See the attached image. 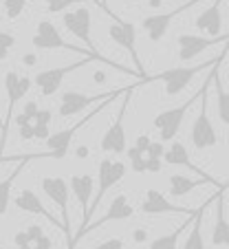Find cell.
I'll use <instances>...</instances> for the list:
<instances>
[{
    "label": "cell",
    "instance_id": "obj_1",
    "mask_svg": "<svg viewBox=\"0 0 229 249\" xmlns=\"http://www.w3.org/2000/svg\"><path fill=\"white\" fill-rule=\"evenodd\" d=\"M126 170H128V165L123 163V161H119V159L117 161H115V159H102V161H99V165H97V190L93 192V201H90L88 214L82 218L77 234L70 238L69 249H73L75 245H77V240L84 236L86 227H88L90 221H93V214H95V210H97V205L104 201V196L108 194V190H110L112 185H117L119 181L126 177Z\"/></svg>",
    "mask_w": 229,
    "mask_h": 249
},
{
    "label": "cell",
    "instance_id": "obj_2",
    "mask_svg": "<svg viewBox=\"0 0 229 249\" xmlns=\"http://www.w3.org/2000/svg\"><path fill=\"white\" fill-rule=\"evenodd\" d=\"M216 71H218V66L216 69H211L210 71V77H207L205 82H203V86H201V90H198L194 97H190L187 102H183L181 106H176V108H168V110H161L159 115H157L155 119H152V126L159 130V139H161V143L163 141H172L174 137L178 135V130H181V124H183V119H185V115L190 113V108H192L196 102H201V97H203V90L207 89V86L214 82V75H216Z\"/></svg>",
    "mask_w": 229,
    "mask_h": 249
},
{
    "label": "cell",
    "instance_id": "obj_3",
    "mask_svg": "<svg viewBox=\"0 0 229 249\" xmlns=\"http://www.w3.org/2000/svg\"><path fill=\"white\" fill-rule=\"evenodd\" d=\"M62 22H64V27L73 33L75 38L82 40V42L86 44V51H88L93 57H97L102 64L112 66V69L123 71V73H126V69H123L122 64L108 60L106 55H102V53L97 51V47H95V42H93V36H90V29H93V18H90V9H88V7L82 5V7H77V9H73V11H64Z\"/></svg>",
    "mask_w": 229,
    "mask_h": 249
},
{
    "label": "cell",
    "instance_id": "obj_4",
    "mask_svg": "<svg viewBox=\"0 0 229 249\" xmlns=\"http://www.w3.org/2000/svg\"><path fill=\"white\" fill-rule=\"evenodd\" d=\"M225 55H227V51L220 53L216 60L205 62V64H198V66H178V69L161 71L159 75L145 77V82H163L165 95H168V97H174V95H178L183 89H187V84H190V82H192L194 77L201 73V71H211V69H216V66L223 64Z\"/></svg>",
    "mask_w": 229,
    "mask_h": 249
},
{
    "label": "cell",
    "instance_id": "obj_5",
    "mask_svg": "<svg viewBox=\"0 0 229 249\" xmlns=\"http://www.w3.org/2000/svg\"><path fill=\"white\" fill-rule=\"evenodd\" d=\"M108 104H110V102L97 104V106H95L90 113H86L80 122H75L73 126L64 128V130H60V132H53V135L47 139V150H44V152H33V157H35V159H64V157L69 155V148H70L73 137L77 135V132H80L88 122H93V119L97 117L104 108H106Z\"/></svg>",
    "mask_w": 229,
    "mask_h": 249
},
{
    "label": "cell",
    "instance_id": "obj_6",
    "mask_svg": "<svg viewBox=\"0 0 229 249\" xmlns=\"http://www.w3.org/2000/svg\"><path fill=\"white\" fill-rule=\"evenodd\" d=\"M33 80L27 75H20L18 71L9 69L5 73V90H7V117L0 128V157L7 146V137H9V126H11V115H14V106L31 90Z\"/></svg>",
    "mask_w": 229,
    "mask_h": 249
},
{
    "label": "cell",
    "instance_id": "obj_7",
    "mask_svg": "<svg viewBox=\"0 0 229 249\" xmlns=\"http://www.w3.org/2000/svg\"><path fill=\"white\" fill-rule=\"evenodd\" d=\"M126 89H112V90H108V93H99V95H86V93H80V90H66L60 97V108H57V113H60V117H73V115L86 110L88 106H97V104H102V102L117 99L119 95L126 93Z\"/></svg>",
    "mask_w": 229,
    "mask_h": 249
},
{
    "label": "cell",
    "instance_id": "obj_8",
    "mask_svg": "<svg viewBox=\"0 0 229 249\" xmlns=\"http://www.w3.org/2000/svg\"><path fill=\"white\" fill-rule=\"evenodd\" d=\"M132 89H137V84L126 89L117 119H115V122L108 126V130L102 135V143H99V146H102L104 152H110V155H123V152H126V128H123V119H126V110L132 102V93H135Z\"/></svg>",
    "mask_w": 229,
    "mask_h": 249
},
{
    "label": "cell",
    "instance_id": "obj_9",
    "mask_svg": "<svg viewBox=\"0 0 229 249\" xmlns=\"http://www.w3.org/2000/svg\"><path fill=\"white\" fill-rule=\"evenodd\" d=\"M108 36L110 40L117 47H122L123 51H128V55L132 57L135 62V75L139 77L141 82H145V73H143V66H141L139 60V53H137V31H135V24L126 22V20H112L110 27H108Z\"/></svg>",
    "mask_w": 229,
    "mask_h": 249
},
{
    "label": "cell",
    "instance_id": "obj_10",
    "mask_svg": "<svg viewBox=\"0 0 229 249\" xmlns=\"http://www.w3.org/2000/svg\"><path fill=\"white\" fill-rule=\"evenodd\" d=\"M40 185H42V192L47 194V196L57 205V210H60L62 231L69 236V243H70V221H69L70 190H69V181H66L64 177H42V179H40Z\"/></svg>",
    "mask_w": 229,
    "mask_h": 249
},
{
    "label": "cell",
    "instance_id": "obj_11",
    "mask_svg": "<svg viewBox=\"0 0 229 249\" xmlns=\"http://www.w3.org/2000/svg\"><path fill=\"white\" fill-rule=\"evenodd\" d=\"M31 44L35 49H40V51H55V49H64V51H73V53H82V55H86V49L82 47H75V44L66 42L64 38H62V33L57 31V27L51 22V20H40L35 27V36L31 38ZM90 55V53H88ZM97 60V57H95Z\"/></svg>",
    "mask_w": 229,
    "mask_h": 249
},
{
    "label": "cell",
    "instance_id": "obj_12",
    "mask_svg": "<svg viewBox=\"0 0 229 249\" xmlns=\"http://www.w3.org/2000/svg\"><path fill=\"white\" fill-rule=\"evenodd\" d=\"M88 62H97L95 57L86 55L82 57L80 62H73V64H66V66H57V69H47V71H40L35 77H33V84L40 89V95L42 97H51V95L57 93V89L62 86V82H64V77L69 75V73H73V71L82 69V66H86Z\"/></svg>",
    "mask_w": 229,
    "mask_h": 249
},
{
    "label": "cell",
    "instance_id": "obj_13",
    "mask_svg": "<svg viewBox=\"0 0 229 249\" xmlns=\"http://www.w3.org/2000/svg\"><path fill=\"white\" fill-rule=\"evenodd\" d=\"M198 2H203V0H187V2L178 5L176 9H172V11H163V14L145 16L143 22H141V27H143V31L148 33V40H150V42H159V40H163V36L168 33L172 20L178 18L181 14H185V11H190L192 7H196Z\"/></svg>",
    "mask_w": 229,
    "mask_h": 249
},
{
    "label": "cell",
    "instance_id": "obj_14",
    "mask_svg": "<svg viewBox=\"0 0 229 249\" xmlns=\"http://www.w3.org/2000/svg\"><path fill=\"white\" fill-rule=\"evenodd\" d=\"M214 84V82H211ZM207 93H210V86L205 89L201 97V113L196 115L192 126V146L196 150H205V148H214L218 143V135H216V128L211 124L210 115H207Z\"/></svg>",
    "mask_w": 229,
    "mask_h": 249
},
{
    "label": "cell",
    "instance_id": "obj_15",
    "mask_svg": "<svg viewBox=\"0 0 229 249\" xmlns=\"http://www.w3.org/2000/svg\"><path fill=\"white\" fill-rule=\"evenodd\" d=\"M178 44V60L187 62L194 60L198 53L207 51L218 44H229V36H218V38H205V36H194V33H181L176 38Z\"/></svg>",
    "mask_w": 229,
    "mask_h": 249
},
{
    "label": "cell",
    "instance_id": "obj_16",
    "mask_svg": "<svg viewBox=\"0 0 229 249\" xmlns=\"http://www.w3.org/2000/svg\"><path fill=\"white\" fill-rule=\"evenodd\" d=\"M163 161L165 163H170V165H183V168H187L190 172H194V174H198L201 179H205L207 183H211V185H216V188H227V185H223L220 181H216L214 177H210L207 172H203L201 168H196V165L192 163V159H190V155H187V148L183 146L181 141H174L172 146L165 150V155H163Z\"/></svg>",
    "mask_w": 229,
    "mask_h": 249
},
{
    "label": "cell",
    "instance_id": "obj_17",
    "mask_svg": "<svg viewBox=\"0 0 229 249\" xmlns=\"http://www.w3.org/2000/svg\"><path fill=\"white\" fill-rule=\"evenodd\" d=\"M139 212H143V214H148V216L172 214V212H178V214H190L187 207L170 203V198L165 196V194H161L159 190H148V192H145V198H143V203L139 205Z\"/></svg>",
    "mask_w": 229,
    "mask_h": 249
},
{
    "label": "cell",
    "instance_id": "obj_18",
    "mask_svg": "<svg viewBox=\"0 0 229 249\" xmlns=\"http://www.w3.org/2000/svg\"><path fill=\"white\" fill-rule=\"evenodd\" d=\"M132 214H135V207L128 203V194L126 192H122V194H117V196L110 201V205H108V210H106V214H104L99 221H90V225L86 227V231H84V236L88 234L90 230H99V227H104L106 223H112V221H123V218H130Z\"/></svg>",
    "mask_w": 229,
    "mask_h": 249
},
{
    "label": "cell",
    "instance_id": "obj_19",
    "mask_svg": "<svg viewBox=\"0 0 229 249\" xmlns=\"http://www.w3.org/2000/svg\"><path fill=\"white\" fill-rule=\"evenodd\" d=\"M14 203H16V207H18V210L27 212V214H37V216H44L49 223H53V225H57L62 230V223L53 216L47 207H44V203L40 201V196H37L33 190H20V192L16 194Z\"/></svg>",
    "mask_w": 229,
    "mask_h": 249
},
{
    "label": "cell",
    "instance_id": "obj_20",
    "mask_svg": "<svg viewBox=\"0 0 229 249\" xmlns=\"http://www.w3.org/2000/svg\"><path fill=\"white\" fill-rule=\"evenodd\" d=\"M223 0H214L205 11H201V16L196 18V29L210 38H218L223 31V14H220Z\"/></svg>",
    "mask_w": 229,
    "mask_h": 249
},
{
    "label": "cell",
    "instance_id": "obj_21",
    "mask_svg": "<svg viewBox=\"0 0 229 249\" xmlns=\"http://www.w3.org/2000/svg\"><path fill=\"white\" fill-rule=\"evenodd\" d=\"M33 161V155H18L16 157V163H14V170L7 174L5 179L0 181V216H5L7 210H9V203H11V188H14L18 174L22 172V168Z\"/></svg>",
    "mask_w": 229,
    "mask_h": 249
},
{
    "label": "cell",
    "instance_id": "obj_22",
    "mask_svg": "<svg viewBox=\"0 0 229 249\" xmlns=\"http://www.w3.org/2000/svg\"><path fill=\"white\" fill-rule=\"evenodd\" d=\"M69 190L75 194V198H77V203H80L82 212L86 216L90 207V198H93V192H95V179L90 174H73L69 181Z\"/></svg>",
    "mask_w": 229,
    "mask_h": 249
},
{
    "label": "cell",
    "instance_id": "obj_23",
    "mask_svg": "<svg viewBox=\"0 0 229 249\" xmlns=\"http://www.w3.org/2000/svg\"><path fill=\"white\" fill-rule=\"evenodd\" d=\"M223 192L216 198V223H214V230H211V245H216V247H229V221H227V214H225Z\"/></svg>",
    "mask_w": 229,
    "mask_h": 249
},
{
    "label": "cell",
    "instance_id": "obj_24",
    "mask_svg": "<svg viewBox=\"0 0 229 249\" xmlns=\"http://www.w3.org/2000/svg\"><path fill=\"white\" fill-rule=\"evenodd\" d=\"M205 179H190L185 174H172L170 177V196L181 198L185 194H190L192 190H196L198 185H205Z\"/></svg>",
    "mask_w": 229,
    "mask_h": 249
},
{
    "label": "cell",
    "instance_id": "obj_25",
    "mask_svg": "<svg viewBox=\"0 0 229 249\" xmlns=\"http://www.w3.org/2000/svg\"><path fill=\"white\" fill-rule=\"evenodd\" d=\"M194 214H196V212L187 214V218L176 227V230L172 231V234H165V236H159V238H155L152 243H150V249H176V247H178V238H181V234H183L185 230H190V225H192Z\"/></svg>",
    "mask_w": 229,
    "mask_h": 249
},
{
    "label": "cell",
    "instance_id": "obj_26",
    "mask_svg": "<svg viewBox=\"0 0 229 249\" xmlns=\"http://www.w3.org/2000/svg\"><path fill=\"white\" fill-rule=\"evenodd\" d=\"M205 207H207V203L198 207L196 214H194L192 225H190V230H192V231H190V236H187V240H185V245H183V249H205V240H203V234H201Z\"/></svg>",
    "mask_w": 229,
    "mask_h": 249
},
{
    "label": "cell",
    "instance_id": "obj_27",
    "mask_svg": "<svg viewBox=\"0 0 229 249\" xmlns=\"http://www.w3.org/2000/svg\"><path fill=\"white\" fill-rule=\"evenodd\" d=\"M214 86H216V97H218V117L223 119V124H227L229 126V93L223 89V84H220L218 80V71H216L214 75Z\"/></svg>",
    "mask_w": 229,
    "mask_h": 249
},
{
    "label": "cell",
    "instance_id": "obj_28",
    "mask_svg": "<svg viewBox=\"0 0 229 249\" xmlns=\"http://www.w3.org/2000/svg\"><path fill=\"white\" fill-rule=\"evenodd\" d=\"M29 0H2V7H5V14L9 20H16L20 18V14L24 11Z\"/></svg>",
    "mask_w": 229,
    "mask_h": 249
},
{
    "label": "cell",
    "instance_id": "obj_29",
    "mask_svg": "<svg viewBox=\"0 0 229 249\" xmlns=\"http://www.w3.org/2000/svg\"><path fill=\"white\" fill-rule=\"evenodd\" d=\"M126 157H128V161H130V168L135 170L137 174H143L145 172V155H141V152L135 150V148H128Z\"/></svg>",
    "mask_w": 229,
    "mask_h": 249
},
{
    "label": "cell",
    "instance_id": "obj_30",
    "mask_svg": "<svg viewBox=\"0 0 229 249\" xmlns=\"http://www.w3.org/2000/svg\"><path fill=\"white\" fill-rule=\"evenodd\" d=\"M16 36L14 33H7V31H0V62H5L9 51L16 47Z\"/></svg>",
    "mask_w": 229,
    "mask_h": 249
},
{
    "label": "cell",
    "instance_id": "obj_31",
    "mask_svg": "<svg viewBox=\"0 0 229 249\" xmlns=\"http://www.w3.org/2000/svg\"><path fill=\"white\" fill-rule=\"evenodd\" d=\"M77 2H82V0H44L49 14H62V11H66L69 7L77 5Z\"/></svg>",
    "mask_w": 229,
    "mask_h": 249
},
{
    "label": "cell",
    "instance_id": "obj_32",
    "mask_svg": "<svg viewBox=\"0 0 229 249\" xmlns=\"http://www.w3.org/2000/svg\"><path fill=\"white\" fill-rule=\"evenodd\" d=\"M51 119H53V113L49 108H40L37 115L33 117V126H49L51 128Z\"/></svg>",
    "mask_w": 229,
    "mask_h": 249
},
{
    "label": "cell",
    "instance_id": "obj_33",
    "mask_svg": "<svg viewBox=\"0 0 229 249\" xmlns=\"http://www.w3.org/2000/svg\"><path fill=\"white\" fill-rule=\"evenodd\" d=\"M163 155H165L163 143H161V141H152V146L145 152V159H163Z\"/></svg>",
    "mask_w": 229,
    "mask_h": 249
},
{
    "label": "cell",
    "instance_id": "obj_34",
    "mask_svg": "<svg viewBox=\"0 0 229 249\" xmlns=\"http://www.w3.org/2000/svg\"><path fill=\"white\" fill-rule=\"evenodd\" d=\"M24 234H27V238H29V245H33V243H37V240L44 236V230L40 225H29V227H24Z\"/></svg>",
    "mask_w": 229,
    "mask_h": 249
},
{
    "label": "cell",
    "instance_id": "obj_35",
    "mask_svg": "<svg viewBox=\"0 0 229 249\" xmlns=\"http://www.w3.org/2000/svg\"><path fill=\"white\" fill-rule=\"evenodd\" d=\"M150 146H152V139H150L148 135H139V137L135 139V146H132V148H135V150H139L141 155H145Z\"/></svg>",
    "mask_w": 229,
    "mask_h": 249
},
{
    "label": "cell",
    "instance_id": "obj_36",
    "mask_svg": "<svg viewBox=\"0 0 229 249\" xmlns=\"http://www.w3.org/2000/svg\"><path fill=\"white\" fill-rule=\"evenodd\" d=\"M93 249H123V240L122 238H108L104 243L95 245Z\"/></svg>",
    "mask_w": 229,
    "mask_h": 249
},
{
    "label": "cell",
    "instance_id": "obj_37",
    "mask_svg": "<svg viewBox=\"0 0 229 249\" xmlns=\"http://www.w3.org/2000/svg\"><path fill=\"white\" fill-rule=\"evenodd\" d=\"M37 110H40V108H37V102H24L22 115H24L27 119H31V122H33V117L37 115Z\"/></svg>",
    "mask_w": 229,
    "mask_h": 249
},
{
    "label": "cell",
    "instance_id": "obj_38",
    "mask_svg": "<svg viewBox=\"0 0 229 249\" xmlns=\"http://www.w3.org/2000/svg\"><path fill=\"white\" fill-rule=\"evenodd\" d=\"M18 135H20V139H22V141H31L33 139V122L20 126L18 128Z\"/></svg>",
    "mask_w": 229,
    "mask_h": 249
},
{
    "label": "cell",
    "instance_id": "obj_39",
    "mask_svg": "<svg viewBox=\"0 0 229 249\" xmlns=\"http://www.w3.org/2000/svg\"><path fill=\"white\" fill-rule=\"evenodd\" d=\"M163 161L161 159H145V172H161Z\"/></svg>",
    "mask_w": 229,
    "mask_h": 249
},
{
    "label": "cell",
    "instance_id": "obj_40",
    "mask_svg": "<svg viewBox=\"0 0 229 249\" xmlns=\"http://www.w3.org/2000/svg\"><path fill=\"white\" fill-rule=\"evenodd\" d=\"M14 245L16 247H29V238H27V234H24V230H20L18 234L14 236Z\"/></svg>",
    "mask_w": 229,
    "mask_h": 249
},
{
    "label": "cell",
    "instance_id": "obj_41",
    "mask_svg": "<svg viewBox=\"0 0 229 249\" xmlns=\"http://www.w3.org/2000/svg\"><path fill=\"white\" fill-rule=\"evenodd\" d=\"M51 247H53V240L49 238V236H42L37 243H33L31 249H51Z\"/></svg>",
    "mask_w": 229,
    "mask_h": 249
},
{
    "label": "cell",
    "instance_id": "obj_42",
    "mask_svg": "<svg viewBox=\"0 0 229 249\" xmlns=\"http://www.w3.org/2000/svg\"><path fill=\"white\" fill-rule=\"evenodd\" d=\"M95 2H97V5L102 7L104 11H106V16H108V18H110V20H119V16L115 14V11H112L110 7H108V0H95Z\"/></svg>",
    "mask_w": 229,
    "mask_h": 249
},
{
    "label": "cell",
    "instance_id": "obj_43",
    "mask_svg": "<svg viewBox=\"0 0 229 249\" xmlns=\"http://www.w3.org/2000/svg\"><path fill=\"white\" fill-rule=\"evenodd\" d=\"M22 64L24 66H35L37 64V55H35V53H24V55H22Z\"/></svg>",
    "mask_w": 229,
    "mask_h": 249
},
{
    "label": "cell",
    "instance_id": "obj_44",
    "mask_svg": "<svg viewBox=\"0 0 229 249\" xmlns=\"http://www.w3.org/2000/svg\"><path fill=\"white\" fill-rule=\"evenodd\" d=\"M145 238H148V231L145 230H135L132 231V240H135V243H143Z\"/></svg>",
    "mask_w": 229,
    "mask_h": 249
},
{
    "label": "cell",
    "instance_id": "obj_45",
    "mask_svg": "<svg viewBox=\"0 0 229 249\" xmlns=\"http://www.w3.org/2000/svg\"><path fill=\"white\" fill-rule=\"evenodd\" d=\"M88 155H90L88 146H80V148H75V157H77V159H86Z\"/></svg>",
    "mask_w": 229,
    "mask_h": 249
},
{
    "label": "cell",
    "instance_id": "obj_46",
    "mask_svg": "<svg viewBox=\"0 0 229 249\" xmlns=\"http://www.w3.org/2000/svg\"><path fill=\"white\" fill-rule=\"evenodd\" d=\"M106 80H108V77H106V73H104V71H95V73H93V82H95V84H104Z\"/></svg>",
    "mask_w": 229,
    "mask_h": 249
},
{
    "label": "cell",
    "instance_id": "obj_47",
    "mask_svg": "<svg viewBox=\"0 0 229 249\" xmlns=\"http://www.w3.org/2000/svg\"><path fill=\"white\" fill-rule=\"evenodd\" d=\"M24 124H31V119H27V117H24V115H22V113H20V115H18V117H16V126H18V128H20V126H24Z\"/></svg>",
    "mask_w": 229,
    "mask_h": 249
},
{
    "label": "cell",
    "instance_id": "obj_48",
    "mask_svg": "<svg viewBox=\"0 0 229 249\" xmlns=\"http://www.w3.org/2000/svg\"><path fill=\"white\" fill-rule=\"evenodd\" d=\"M163 5V0H148V7L150 9H157V7Z\"/></svg>",
    "mask_w": 229,
    "mask_h": 249
},
{
    "label": "cell",
    "instance_id": "obj_49",
    "mask_svg": "<svg viewBox=\"0 0 229 249\" xmlns=\"http://www.w3.org/2000/svg\"><path fill=\"white\" fill-rule=\"evenodd\" d=\"M18 249H31V245H29V247H18Z\"/></svg>",
    "mask_w": 229,
    "mask_h": 249
},
{
    "label": "cell",
    "instance_id": "obj_50",
    "mask_svg": "<svg viewBox=\"0 0 229 249\" xmlns=\"http://www.w3.org/2000/svg\"><path fill=\"white\" fill-rule=\"evenodd\" d=\"M0 128H2V117H0Z\"/></svg>",
    "mask_w": 229,
    "mask_h": 249
},
{
    "label": "cell",
    "instance_id": "obj_51",
    "mask_svg": "<svg viewBox=\"0 0 229 249\" xmlns=\"http://www.w3.org/2000/svg\"><path fill=\"white\" fill-rule=\"evenodd\" d=\"M0 22H2V16H0Z\"/></svg>",
    "mask_w": 229,
    "mask_h": 249
},
{
    "label": "cell",
    "instance_id": "obj_52",
    "mask_svg": "<svg viewBox=\"0 0 229 249\" xmlns=\"http://www.w3.org/2000/svg\"><path fill=\"white\" fill-rule=\"evenodd\" d=\"M0 249H5V247H2V245H0Z\"/></svg>",
    "mask_w": 229,
    "mask_h": 249
}]
</instances>
